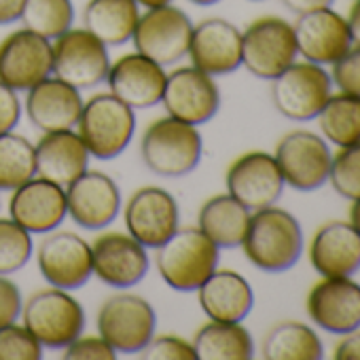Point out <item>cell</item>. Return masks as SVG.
Here are the masks:
<instances>
[{"label":"cell","instance_id":"cell-45","mask_svg":"<svg viewBox=\"0 0 360 360\" xmlns=\"http://www.w3.org/2000/svg\"><path fill=\"white\" fill-rule=\"evenodd\" d=\"M282 3H284L286 9L301 15V13H309V11H316V9L333 7L335 0H282Z\"/></svg>","mask_w":360,"mask_h":360},{"label":"cell","instance_id":"cell-39","mask_svg":"<svg viewBox=\"0 0 360 360\" xmlns=\"http://www.w3.org/2000/svg\"><path fill=\"white\" fill-rule=\"evenodd\" d=\"M119 354L112 345L98 333V335H79L64 347L66 360H115Z\"/></svg>","mask_w":360,"mask_h":360},{"label":"cell","instance_id":"cell-47","mask_svg":"<svg viewBox=\"0 0 360 360\" xmlns=\"http://www.w3.org/2000/svg\"><path fill=\"white\" fill-rule=\"evenodd\" d=\"M349 225L360 233V198L352 200V206H349Z\"/></svg>","mask_w":360,"mask_h":360},{"label":"cell","instance_id":"cell-29","mask_svg":"<svg viewBox=\"0 0 360 360\" xmlns=\"http://www.w3.org/2000/svg\"><path fill=\"white\" fill-rule=\"evenodd\" d=\"M140 7L136 0H87L83 9V28L98 37L106 47H119L131 41Z\"/></svg>","mask_w":360,"mask_h":360},{"label":"cell","instance_id":"cell-32","mask_svg":"<svg viewBox=\"0 0 360 360\" xmlns=\"http://www.w3.org/2000/svg\"><path fill=\"white\" fill-rule=\"evenodd\" d=\"M318 125L322 136L333 146H349L360 140V96L330 94L322 110L318 112Z\"/></svg>","mask_w":360,"mask_h":360},{"label":"cell","instance_id":"cell-10","mask_svg":"<svg viewBox=\"0 0 360 360\" xmlns=\"http://www.w3.org/2000/svg\"><path fill=\"white\" fill-rule=\"evenodd\" d=\"M282 178L295 191H316L328 183L333 153L328 142L307 129L286 134L274 153Z\"/></svg>","mask_w":360,"mask_h":360},{"label":"cell","instance_id":"cell-14","mask_svg":"<svg viewBox=\"0 0 360 360\" xmlns=\"http://www.w3.org/2000/svg\"><path fill=\"white\" fill-rule=\"evenodd\" d=\"M53 75V43L28 28L13 30L0 41V83L28 91Z\"/></svg>","mask_w":360,"mask_h":360},{"label":"cell","instance_id":"cell-30","mask_svg":"<svg viewBox=\"0 0 360 360\" xmlns=\"http://www.w3.org/2000/svg\"><path fill=\"white\" fill-rule=\"evenodd\" d=\"M198 360H250L255 339L242 322L208 320L193 337Z\"/></svg>","mask_w":360,"mask_h":360},{"label":"cell","instance_id":"cell-42","mask_svg":"<svg viewBox=\"0 0 360 360\" xmlns=\"http://www.w3.org/2000/svg\"><path fill=\"white\" fill-rule=\"evenodd\" d=\"M22 112L24 106L20 102L18 91L5 83H0V134L13 131L22 119Z\"/></svg>","mask_w":360,"mask_h":360},{"label":"cell","instance_id":"cell-40","mask_svg":"<svg viewBox=\"0 0 360 360\" xmlns=\"http://www.w3.org/2000/svg\"><path fill=\"white\" fill-rule=\"evenodd\" d=\"M330 81L339 91L360 96V47H352L341 60L330 64Z\"/></svg>","mask_w":360,"mask_h":360},{"label":"cell","instance_id":"cell-43","mask_svg":"<svg viewBox=\"0 0 360 360\" xmlns=\"http://www.w3.org/2000/svg\"><path fill=\"white\" fill-rule=\"evenodd\" d=\"M343 339L335 347V358L337 360H360V333L352 330L347 335H341Z\"/></svg>","mask_w":360,"mask_h":360},{"label":"cell","instance_id":"cell-48","mask_svg":"<svg viewBox=\"0 0 360 360\" xmlns=\"http://www.w3.org/2000/svg\"><path fill=\"white\" fill-rule=\"evenodd\" d=\"M140 9H153V7H163V5H172L174 0H136Z\"/></svg>","mask_w":360,"mask_h":360},{"label":"cell","instance_id":"cell-23","mask_svg":"<svg viewBox=\"0 0 360 360\" xmlns=\"http://www.w3.org/2000/svg\"><path fill=\"white\" fill-rule=\"evenodd\" d=\"M187 56L210 77L231 75L242 66V30L223 18L202 20L193 24Z\"/></svg>","mask_w":360,"mask_h":360},{"label":"cell","instance_id":"cell-7","mask_svg":"<svg viewBox=\"0 0 360 360\" xmlns=\"http://www.w3.org/2000/svg\"><path fill=\"white\" fill-rule=\"evenodd\" d=\"M191 34V18L174 5H163L140 11L131 43L138 53L165 68L187 58Z\"/></svg>","mask_w":360,"mask_h":360},{"label":"cell","instance_id":"cell-11","mask_svg":"<svg viewBox=\"0 0 360 360\" xmlns=\"http://www.w3.org/2000/svg\"><path fill=\"white\" fill-rule=\"evenodd\" d=\"M53 43V75L77 89L106 81L110 68L108 47L87 28H70Z\"/></svg>","mask_w":360,"mask_h":360},{"label":"cell","instance_id":"cell-16","mask_svg":"<svg viewBox=\"0 0 360 360\" xmlns=\"http://www.w3.org/2000/svg\"><path fill=\"white\" fill-rule=\"evenodd\" d=\"M125 231L146 250L159 248L178 229L180 210L176 198L163 187H140L123 208Z\"/></svg>","mask_w":360,"mask_h":360},{"label":"cell","instance_id":"cell-6","mask_svg":"<svg viewBox=\"0 0 360 360\" xmlns=\"http://www.w3.org/2000/svg\"><path fill=\"white\" fill-rule=\"evenodd\" d=\"M297 58L295 26L284 18L263 15L242 30V66L252 77L274 81Z\"/></svg>","mask_w":360,"mask_h":360},{"label":"cell","instance_id":"cell-38","mask_svg":"<svg viewBox=\"0 0 360 360\" xmlns=\"http://www.w3.org/2000/svg\"><path fill=\"white\" fill-rule=\"evenodd\" d=\"M142 360H198L193 341L180 335H153V339L138 352Z\"/></svg>","mask_w":360,"mask_h":360},{"label":"cell","instance_id":"cell-21","mask_svg":"<svg viewBox=\"0 0 360 360\" xmlns=\"http://www.w3.org/2000/svg\"><path fill=\"white\" fill-rule=\"evenodd\" d=\"M311 322L333 335H347L360 328V284L352 278H322L305 299Z\"/></svg>","mask_w":360,"mask_h":360},{"label":"cell","instance_id":"cell-4","mask_svg":"<svg viewBox=\"0 0 360 360\" xmlns=\"http://www.w3.org/2000/svg\"><path fill=\"white\" fill-rule=\"evenodd\" d=\"M75 127L89 155L108 161L129 146L136 131V110L110 91L96 94L83 104Z\"/></svg>","mask_w":360,"mask_h":360},{"label":"cell","instance_id":"cell-19","mask_svg":"<svg viewBox=\"0 0 360 360\" xmlns=\"http://www.w3.org/2000/svg\"><path fill=\"white\" fill-rule=\"evenodd\" d=\"M66 217V189L43 176H32L11 191L9 219H13L32 236H45L58 229Z\"/></svg>","mask_w":360,"mask_h":360},{"label":"cell","instance_id":"cell-12","mask_svg":"<svg viewBox=\"0 0 360 360\" xmlns=\"http://www.w3.org/2000/svg\"><path fill=\"white\" fill-rule=\"evenodd\" d=\"M161 104L174 119L195 127L217 117L221 108V89L208 72L191 66H180L167 72Z\"/></svg>","mask_w":360,"mask_h":360},{"label":"cell","instance_id":"cell-44","mask_svg":"<svg viewBox=\"0 0 360 360\" xmlns=\"http://www.w3.org/2000/svg\"><path fill=\"white\" fill-rule=\"evenodd\" d=\"M26 0H0V26H9L22 18Z\"/></svg>","mask_w":360,"mask_h":360},{"label":"cell","instance_id":"cell-13","mask_svg":"<svg viewBox=\"0 0 360 360\" xmlns=\"http://www.w3.org/2000/svg\"><path fill=\"white\" fill-rule=\"evenodd\" d=\"M37 265L49 286L77 290L91 276V244L75 231H49L37 248Z\"/></svg>","mask_w":360,"mask_h":360},{"label":"cell","instance_id":"cell-28","mask_svg":"<svg viewBox=\"0 0 360 360\" xmlns=\"http://www.w3.org/2000/svg\"><path fill=\"white\" fill-rule=\"evenodd\" d=\"M252 212L240 204L229 193H219L206 200L198 212V227L221 248L231 250L240 248L248 225H250Z\"/></svg>","mask_w":360,"mask_h":360},{"label":"cell","instance_id":"cell-8","mask_svg":"<svg viewBox=\"0 0 360 360\" xmlns=\"http://www.w3.org/2000/svg\"><path fill=\"white\" fill-rule=\"evenodd\" d=\"M98 333L117 354H138L157 333V311L140 295H110L98 309Z\"/></svg>","mask_w":360,"mask_h":360},{"label":"cell","instance_id":"cell-9","mask_svg":"<svg viewBox=\"0 0 360 360\" xmlns=\"http://www.w3.org/2000/svg\"><path fill=\"white\" fill-rule=\"evenodd\" d=\"M333 94V81L324 66L295 62L271 81V102L290 121H311Z\"/></svg>","mask_w":360,"mask_h":360},{"label":"cell","instance_id":"cell-34","mask_svg":"<svg viewBox=\"0 0 360 360\" xmlns=\"http://www.w3.org/2000/svg\"><path fill=\"white\" fill-rule=\"evenodd\" d=\"M24 28L56 41L75 24L72 0H26L22 11Z\"/></svg>","mask_w":360,"mask_h":360},{"label":"cell","instance_id":"cell-41","mask_svg":"<svg viewBox=\"0 0 360 360\" xmlns=\"http://www.w3.org/2000/svg\"><path fill=\"white\" fill-rule=\"evenodd\" d=\"M24 297L20 286L9 278L0 274V326H7L22 318Z\"/></svg>","mask_w":360,"mask_h":360},{"label":"cell","instance_id":"cell-26","mask_svg":"<svg viewBox=\"0 0 360 360\" xmlns=\"http://www.w3.org/2000/svg\"><path fill=\"white\" fill-rule=\"evenodd\" d=\"M34 153L37 176H43L64 189L89 169L91 155L75 127L45 131L34 144Z\"/></svg>","mask_w":360,"mask_h":360},{"label":"cell","instance_id":"cell-33","mask_svg":"<svg viewBox=\"0 0 360 360\" xmlns=\"http://www.w3.org/2000/svg\"><path fill=\"white\" fill-rule=\"evenodd\" d=\"M37 176L34 144L15 131L0 134V191H13Z\"/></svg>","mask_w":360,"mask_h":360},{"label":"cell","instance_id":"cell-15","mask_svg":"<svg viewBox=\"0 0 360 360\" xmlns=\"http://www.w3.org/2000/svg\"><path fill=\"white\" fill-rule=\"evenodd\" d=\"M227 193L250 212L274 206L286 187L278 161L271 153L248 150L233 159L225 174Z\"/></svg>","mask_w":360,"mask_h":360},{"label":"cell","instance_id":"cell-25","mask_svg":"<svg viewBox=\"0 0 360 360\" xmlns=\"http://www.w3.org/2000/svg\"><path fill=\"white\" fill-rule=\"evenodd\" d=\"M307 255L322 278H352L360 269V233L349 221L326 223L314 233Z\"/></svg>","mask_w":360,"mask_h":360},{"label":"cell","instance_id":"cell-3","mask_svg":"<svg viewBox=\"0 0 360 360\" xmlns=\"http://www.w3.org/2000/svg\"><path fill=\"white\" fill-rule=\"evenodd\" d=\"M204 155V138L191 123L169 115L150 121L140 138V157L144 165L163 178L191 174Z\"/></svg>","mask_w":360,"mask_h":360},{"label":"cell","instance_id":"cell-46","mask_svg":"<svg viewBox=\"0 0 360 360\" xmlns=\"http://www.w3.org/2000/svg\"><path fill=\"white\" fill-rule=\"evenodd\" d=\"M345 20H347V26H349L354 47H360V0H354V3H352Z\"/></svg>","mask_w":360,"mask_h":360},{"label":"cell","instance_id":"cell-35","mask_svg":"<svg viewBox=\"0 0 360 360\" xmlns=\"http://www.w3.org/2000/svg\"><path fill=\"white\" fill-rule=\"evenodd\" d=\"M34 252L32 233L13 219H0V274L11 276L28 265Z\"/></svg>","mask_w":360,"mask_h":360},{"label":"cell","instance_id":"cell-1","mask_svg":"<svg viewBox=\"0 0 360 360\" xmlns=\"http://www.w3.org/2000/svg\"><path fill=\"white\" fill-rule=\"evenodd\" d=\"M240 248L257 269L282 274L292 269L303 255V229L288 210L274 204L252 212Z\"/></svg>","mask_w":360,"mask_h":360},{"label":"cell","instance_id":"cell-49","mask_svg":"<svg viewBox=\"0 0 360 360\" xmlns=\"http://www.w3.org/2000/svg\"><path fill=\"white\" fill-rule=\"evenodd\" d=\"M189 3H193L198 7H212V5L221 3V0H189Z\"/></svg>","mask_w":360,"mask_h":360},{"label":"cell","instance_id":"cell-24","mask_svg":"<svg viewBox=\"0 0 360 360\" xmlns=\"http://www.w3.org/2000/svg\"><path fill=\"white\" fill-rule=\"evenodd\" d=\"M83 104L85 100L81 96V89L51 75L26 91L24 110L30 123L45 134L72 129L79 121Z\"/></svg>","mask_w":360,"mask_h":360},{"label":"cell","instance_id":"cell-5","mask_svg":"<svg viewBox=\"0 0 360 360\" xmlns=\"http://www.w3.org/2000/svg\"><path fill=\"white\" fill-rule=\"evenodd\" d=\"M22 324L43 347L64 349L85 330V309L72 297V290L49 286L24 303Z\"/></svg>","mask_w":360,"mask_h":360},{"label":"cell","instance_id":"cell-22","mask_svg":"<svg viewBox=\"0 0 360 360\" xmlns=\"http://www.w3.org/2000/svg\"><path fill=\"white\" fill-rule=\"evenodd\" d=\"M167 72L161 64L134 51L110 62L106 83L108 91L134 110H146L161 104Z\"/></svg>","mask_w":360,"mask_h":360},{"label":"cell","instance_id":"cell-18","mask_svg":"<svg viewBox=\"0 0 360 360\" xmlns=\"http://www.w3.org/2000/svg\"><path fill=\"white\" fill-rule=\"evenodd\" d=\"M66 206L81 229L100 231L119 217L121 191L108 174L87 169L66 187Z\"/></svg>","mask_w":360,"mask_h":360},{"label":"cell","instance_id":"cell-37","mask_svg":"<svg viewBox=\"0 0 360 360\" xmlns=\"http://www.w3.org/2000/svg\"><path fill=\"white\" fill-rule=\"evenodd\" d=\"M43 345L39 339L18 322L0 326V360H39Z\"/></svg>","mask_w":360,"mask_h":360},{"label":"cell","instance_id":"cell-36","mask_svg":"<svg viewBox=\"0 0 360 360\" xmlns=\"http://www.w3.org/2000/svg\"><path fill=\"white\" fill-rule=\"evenodd\" d=\"M328 183L343 200L352 202L360 198V140L341 146L339 153L333 155Z\"/></svg>","mask_w":360,"mask_h":360},{"label":"cell","instance_id":"cell-31","mask_svg":"<svg viewBox=\"0 0 360 360\" xmlns=\"http://www.w3.org/2000/svg\"><path fill=\"white\" fill-rule=\"evenodd\" d=\"M261 356L267 360H320L324 358V345L311 326L286 320L265 335Z\"/></svg>","mask_w":360,"mask_h":360},{"label":"cell","instance_id":"cell-20","mask_svg":"<svg viewBox=\"0 0 360 360\" xmlns=\"http://www.w3.org/2000/svg\"><path fill=\"white\" fill-rule=\"evenodd\" d=\"M292 26L297 51L305 62L330 66L354 47L347 20L333 7L301 13Z\"/></svg>","mask_w":360,"mask_h":360},{"label":"cell","instance_id":"cell-17","mask_svg":"<svg viewBox=\"0 0 360 360\" xmlns=\"http://www.w3.org/2000/svg\"><path fill=\"white\" fill-rule=\"evenodd\" d=\"M91 267L102 284L125 290L144 280L150 259L127 231H104L91 242Z\"/></svg>","mask_w":360,"mask_h":360},{"label":"cell","instance_id":"cell-2","mask_svg":"<svg viewBox=\"0 0 360 360\" xmlns=\"http://www.w3.org/2000/svg\"><path fill=\"white\" fill-rule=\"evenodd\" d=\"M219 257L221 248L200 227H178L155 248V267L172 290L191 292L219 267Z\"/></svg>","mask_w":360,"mask_h":360},{"label":"cell","instance_id":"cell-27","mask_svg":"<svg viewBox=\"0 0 360 360\" xmlns=\"http://www.w3.org/2000/svg\"><path fill=\"white\" fill-rule=\"evenodd\" d=\"M198 301L208 320L244 322L255 307V290L242 274L217 267L198 288Z\"/></svg>","mask_w":360,"mask_h":360}]
</instances>
